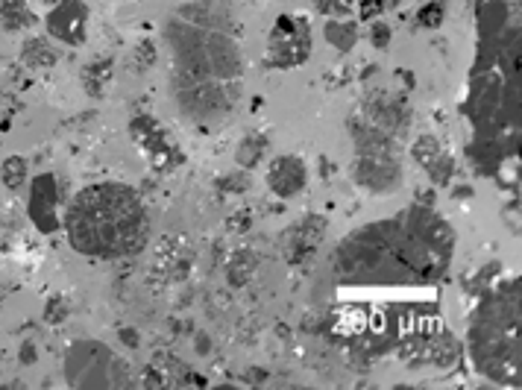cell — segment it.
<instances>
[{"instance_id":"obj_1","label":"cell","mask_w":522,"mask_h":390,"mask_svg":"<svg viewBox=\"0 0 522 390\" xmlns=\"http://www.w3.org/2000/svg\"><path fill=\"white\" fill-rule=\"evenodd\" d=\"M171 86L185 121L218 127L241 100V24L226 0H194L165 24Z\"/></svg>"},{"instance_id":"obj_2","label":"cell","mask_w":522,"mask_h":390,"mask_svg":"<svg viewBox=\"0 0 522 390\" xmlns=\"http://www.w3.org/2000/svg\"><path fill=\"white\" fill-rule=\"evenodd\" d=\"M476 62L464 115L473 124L467 156L484 176L520 153V0H476Z\"/></svg>"},{"instance_id":"obj_3","label":"cell","mask_w":522,"mask_h":390,"mask_svg":"<svg viewBox=\"0 0 522 390\" xmlns=\"http://www.w3.org/2000/svg\"><path fill=\"white\" fill-rule=\"evenodd\" d=\"M452 250V226L426 206H411L347 235L326 270L347 285H432L446 276Z\"/></svg>"},{"instance_id":"obj_4","label":"cell","mask_w":522,"mask_h":390,"mask_svg":"<svg viewBox=\"0 0 522 390\" xmlns=\"http://www.w3.org/2000/svg\"><path fill=\"white\" fill-rule=\"evenodd\" d=\"M71 247L88 259L112 261L147 247L150 215L130 185L97 182L83 188L65 212Z\"/></svg>"},{"instance_id":"obj_5","label":"cell","mask_w":522,"mask_h":390,"mask_svg":"<svg viewBox=\"0 0 522 390\" xmlns=\"http://www.w3.org/2000/svg\"><path fill=\"white\" fill-rule=\"evenodd\" d=\"M470 358L484 379L520 388V276L487 285L467 326Z\"/></svg>"},{"instance_id":"obj_6","label":"cell","mask_w":522,"mask_h":390,"mask_svg":"<svg viewBox=\"0 0 522 390\" xmlns=\"http://www.w3.org/2000/svg\"><path fill=\"white\" fill-rule=\"evenodd\" d=\"M349 135L355 144L352 176L361 188L373 194H391L402 182V165L396 159V135L370 124L361 112L349 121Z\"/></svg>"},{"instance_id":"obj_7","label":"cell","mask_w":522,"mask_h":390,"mask_svg":"<svg viewBox=\"0 0 522 390\" xmlns=\"http://www.w3.org/2000/svg\"><path fill=\"white\" fill-rule=\"evenodd\" d=\"M65 379L74 388H135L130 364L100 341H77L65 355Z\"/></svg>"},{"instance_id":"obj_8","label":"cell","mask_w":522,"mask_h":390,"mask_svg":"<svg viewBox=\"0 0 522 390\" xmlns=\"http://www.w3.org/2000/svg\"><path fill=\"white\" fill-rule=\"evenodd\" d=\"M311 53V24L303 15H282L267 42L270 68H297Z\"/></svg>"},{"instance_id":"obj_9","label":"cell","mask_w":522,"mask_h":390,"mask_svg":"<svg viewBox=\"0 0 522 390\" xmlns=\"http://www.w3.org/2000/svg\"><path fill=\"white\" fill-rule=\"evenodd\" d=\"M130 132L132 138H135V144H138V150L147 156V162L153 165V171H159V174H171L176 171L179 165H182V147L176 144V138L171 132L165 130L156 118H150V115H138V118H132L130 124Z\"/></svg>"},{"instance_id":"obj_10","label":"cell","mask_w":522,"mask_h":390,"mask_svg":"<svg viewBox=\"0 0 522 390\" xmlns=\"http://www.w3.org/2000/svg\"><path fill=\"white\" fill-rule=\"evenodd\" d=\"M47 33L65 44H83L88 30V9L83 0H59L50 6L47 15Z\"/></svg>"},{"instance_id":"obj_11","label":"cell","mask_w":522,"mask_h":390,"mask_svg":"<svg viewBox=\"0 0 522 390\" xmlns=\"http://www.w3.org/2000/svg\"><path fill=\"white\" fill-rule=\"evenodd\" d=\"M361 115H364L370 124L382 127V130L391 132V135H402V132L408 130V121H411V112H408L405 100H399L396 94H385V91L370 94V97L364 100Z\"/></svg>"},{"instance_id":"obj_12","label":"cell","mask_w":522,"mask_h":390,"mask_svg":"<svg viewBox=\"0 0 522 390\" xmlns=\"http://www.w3.org/2000/svg\"><path fill=\"white\" fill-rule=\"evenodd\" d=\"M267 185L282 200L297 197L300 191H305V185H308V168H305V162L300 156H294V153L276 156L270 162V171H267Z\"/></svg>"},{"instance_id":"obj_13","label":"cell","mask_w":522,"mask_h":390,"mask_svg":"<svg viewBox=\"0 0 522 390\" xmlns=\"http://www.w3.org/2000/svg\"><path fill=\"white\" fill-rule=\"evenodd\" d=\"M30 217L36 220V226L42 232H56L59 229V191H56V179L50 174H42L33 182L30 191Z\"/></svg>"},{"instance_id":"obj_14","label":"cell","mask_w":522,"mask_h":390,"mask_svg":"<svg viewBox=\"0 0 522 390\" xmlns=\"http://www.w3.org/2000/svg\"><path fill=\"white\" fill-rule=\"evenodd\" d=\"M411 156L417 159V165L426 168V174L432 176V182H437V185H446L455 174V162H452L449 150H443V144L437 141L435 135L417 138L414 147H411Z\"/></svg>"},{"instance_id":"obj_15","label":"cell","mask_w":522,"mask_h":390,"mask_svg":"<svg viewBox=\"0 0 522 390\" xmlns=\"http://www.w3.org/2000/svg\"><path fill=\"white\" fill-rule=\"evenodd\" d=\"M323 226H326V220L320 215H308L294 226V232H291V253H288L291 261H300L323 241Z\"/></svg>"},{"instance_id":"obj_16","label":"cell","mask_w":522,"mask_h":390,"mask_svg":"<svg viewBox=\"0 0 522 390\" xmlns=\"http://www.w3.org/2000/svg\"><path fill=\"white\" fill-rule=\"evenodd\" d=\"M0 24L6 30H27L36 24V15L27 0H0Z\"/></svg>"},{"instance_id":"obj_17","label":"cell","mask_w":522,"mask_h":390,"mask_svg":"<svg viewBox=\"0 0 522 390\" xmlns=\"http://www.w3.org/2000/svg\"><path fill=\"white\" fill-rule=\"evenodd\" d=\"M112 74H115L112 59H97V62L86 65V71H83V86H86V91L91 97H103L109 83H112Z\"/></svg>"},{"instance_id":"obj_18","label":"cell","mask_w":522,"mask_h":390,"mask_svg":"<svg viewBox=\"0 0 522 390\" xmlns=\"http://www.w3.org/2000/svg\"><path fill=\"white\" fill-rule=\"evenodd\" d=\"M21 59L30 68H53L59 62V53L47 39H27L21 47Z\"/></svg>"},{"instance_id":"obj_19","label":"cell","mask_w":522,"mask_h":390,"mask_svg":"<svg viewBox=\"0 0 522 390\" xmlns=\"http://www.w3.org/2000/svg\"><path fill=\"white\" fill-rule=\"evenodd\" d=\"M267 147H270V141H267V135H264V132H250V135H247V138L238 144L235 159H238V165H241V168H256L261 159H264Z\"/></svg>"},{"instance_id":"obj_20","label":"cell","mask_w":522,"mask_h":390,"mask_svg":"<svg viewBox=\"0 0 522 390\" xmlns=\"http://www.w3.org/2000/svg\"><path fill=\"white\" fill-rule=\"evenodd\" d=\"M326 42L332 44V47H338L341 53H347L355 47L358 42V27L352 24V21H344V18H332V21H326Z\"/></svg>"},{"instance_id":"obj_21","label":"cell","mask_w":522,"mask_h":390,"mask_svg":"<svg viewBox=\"0 0 522 390\" xmlns=\"http://www.w3.org/2000/svg\"><path fill=\"white\" fill-rule=\"evenodd\" d=\"M253 270H256V259H253V253L238 250V253L232 256V264H229V279H232L235 285H244V282L253 276Z\"/></svg>"},{"instance_id":"obj_22","label":"cell","mask_w":522,"mask_h":390,"mask_svg":"<svg viewBox=\"0 0 522 390\" xmlns=\"http://www.w3.org/2000/svg\"><path fill=\"white\" fill-rule=\"evenodd\" d=\"M3 182H6V188H12V191H18L21 185H24V179H27V162L21 159V156H9L6 162H3Z\"/></svg>"},{"instance_id":"obj_23","label":"cell","mask_w":522,"mask_h":390,"mask_svg":"<svg viewBox=\"0 0 522 390\" xmlns=\"http://www.w3.org/2000/svg\"><path fill=\"white\" fill-rule=\"evenodd\" d=\"M132 62H135V68H141V71H147L153 62H156V44L150 42V39H144V42L135 47V53H132Z\"/></svg>"},{"instance_id":"obj_24","label":"cell","mask_w":522,"mask_h":390,"mask_svg":"<svg viewBox=\"0 0 522 390\" xmlns=\"http://www.w3.org/2000/svg\"><path fill=\"white\" fill-rule=\"evenodd\" d=\"M443 15H446V6L435 0V3H429V6L420 9V24H423V27H440Z\"/></svg>"},{"instance_id":"obj_25","label":"cell","mask_w":522,"mask_h":390,"mask_svg":"<svg viewBox=\"0 0 522 390\" xmlns=\"http://www.w3.org/2000/svg\"><path fill=\"white\" fill-rule=\"evenodd\" d=\"M68 303L62 300V297H53L50 303H47V308H44V317H47V323H62L65 317H68Z\"/></svg>"},{"instance_id":"obj_26","label":"cell","mask_w":522,"mask_h":390,"mask_svg":"<svg viewBox=\"0 0 522 390\" xmlns=\"http://www.w3.org/2000/svg\"><path fill=\"white\" fill-rule=\"evenodd\" d=\"M220 188L229 191V194H232V191H244V188H250V176L247 174L223 176V179H220Z\"/></svg>"},{"instance_id":"obj_27","label":"cell","mask_w":522,"mask_h":390,"mask_svg":"<svg viewBox=\"0 0 522 390\" xmlns=\"http://www.w3.org/2000/svg\"><path fill=\"white\" fill-rule=\"evenodd\" d=\"M370 39H373V47H388L391 44V27L385 21H376L373 30H370Z\"/></svg>"},{"instance_id":"obj_28","label":"cell","mask_w":522,"mask_h":390,"mask_svg":"<svg viewBox=\"0 0 522 390\" xmlns=\"http://www.w3.org/2000/svg\"><path fill=\"white\" fill-rule=\"evenodd\" d=\"M323 12H344L347 6H352V0H314ZM379 3H391V0H379Z\"/></svg>"},{"instance_id":"obj_29","label":"cell","mask_w":522,"mask_h":390,"mask_svg":"<svg viewBox=\"0 0 522 390\" xmlns=\"http://www.w3.org/2000/svg\"><path fill=\"white\" fill-rule=\"evenodd\" d=\"M118 335L127 341V347H138V332H132V329H121Z\"/></svg>"},{"instance_id":"obj_30","label":"cell","mask_w":522,"mask_h":390,"mask_svg":"<svg viewBox=\"0 0 522 390\" xmlns=\"http://www.w3.org/2000/svg\"><path fill=\"white\" fill-rule=\"evenodd\" d=\"M44 3H47V6H56V3H59V0H44Z\"/></svg>"}]
</instances>
